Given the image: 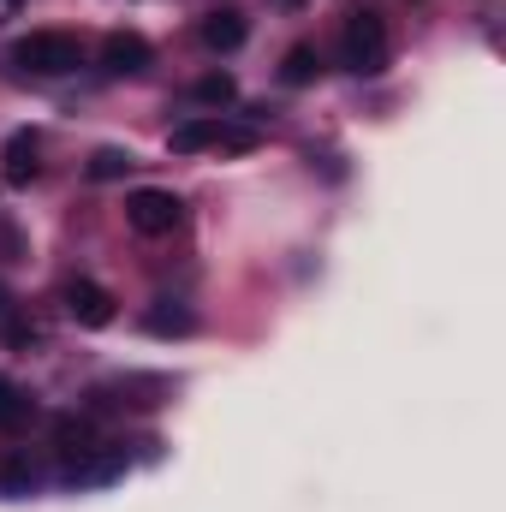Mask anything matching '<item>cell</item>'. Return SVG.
Segmentation results:
<instances>
[{
    "mask_svg": "<svg viewBox=\"0 0 506 512\" xmlns=\"http://www.w3.org/2000/svg\"><path fill=\"white\" fill-rule=\"evenodd\" d=\"M143 328H149L155 340H179V334L197 328V310H191L185 298H155V304L143 310Z\"/></svg>",
    "mask_w": 506,
    "mask_h": 512,
    "instance_id": "9c48e42d",
    "label": "cell"
},
{
    "mask_svg": "<svg viewBox=\"0 0 506 512\" xmlns=\"http://www.w3.org/2000/svg\"><path fill=\"white\" fill-rule=\"evenodd\" d=\"M0 483H6V495H30V489L42 483V471H36L30 459H12V465L0 471Z\"/></svg>",
    "mask_w": 506,
    "mask_h": 512,
    "instance_id": "5bb4252c",
    "label": "cell"
},
{
    "mask_svg": "<svg viewBox=\"0 0 506 512\" xmlns=\"http://www.w3.org/2000/svg\"><path fill=\"white\" fill-rule=\"evenodd\" d=\"M126 221H131V233H143V239H167V233L185 221V203H179L173 191L143 185V191H131L126 197Z\"/></svg>",
    "mask_w": 506,
    "mask_h": 512,
    "instance_id": "3957f363",
    "label": "cell"
},
{
    "mask_svg": "<svg viewBox=\"0 0 506 512\" xmlns=\"http://www.w3.org/2000/svg\"><path fill=\"white\" fill-rule=\"evenodd\" d=\"M12 66H24V72H36V78H66V72H78L84 66V42L78 36H66V30H36V36H24V42H12V54H6Z\"/></svg>",
    "mask_w": 506,
    "mask_h": 512,
    "instance_id": "6da1fadb",
    "label": "cell"
},
{
    "mask_svg": "<svg viewBox=\"0 0 506 512\" xmlns=\"http://www.w3.org/2000/svg\"><path fill=\"white\" fill-rule=\"evenodd\" d=\"M24 417H30V399H24V387L0 376V429H12V423H24Z\"/></svg>",
    "mask_w": 506,
    "mask_h": 512,
    "instance_id": "4fadbf2b",
    "label": "cell"
},
{
    "mask_svg": "<svg viewBox=\"0 0 506 512\" xmlns=\"http://www.w3.org/2000/svg\"><path fill=\"white\" fill-rule=\"evenodd\" d=\"M6 340H12V346H30V340H36V328H24V322H6Z\"/></svg>",
    "mask_w": 506,
    "mask_h": 512,
    "instance_id": "2e32d148",
    "label": "cell"
},
{
    "mask_svg": "<svg viewBox=\"0 0 506 512\" xmlns=\"http://www.w3.org/2000/svg\"><path fill=\"white\" fill-rule=\"evenodd\" d=\"M36 173H42V137H36V131H12L6 149H0V179H6L12 191H24Z\"/></svg>",
    "mask_w": 506,
    "mask_h": 512,
    "instance_id": "8992f818",
    "label": "cell"
},
{
    "mask_svg": "<svg viewBox=\"0 0 506 512\" xmlns=\"http://www.w3.org/2000/svg\"><path fill=\"white\" fill-rule=\"evenodd\" d=\"M84 173H90L96 185H114V179H126V173H131V155H126V149H96Z\"/></svg>",
    "mask_w": 506,
    "mask_h": 512,
    "instance_id": "7c38bea8",
    "label": "cell"
},
{
    "mask_svg": "<svg viewBox=\"0 0 506 512\" xmlns=\"http://www.w3.org/2000/svg\"><path fill=\"white\" fill-rule=\"evenodd\" d=\"M66 316L78 322V328H108L114 316H120V298L102 286V280H66Z\"/></svg>",
    "mask_w": 506,
    "mask_h": 512,
    "instance_id": "5b68a950",
    "label": "cell"
},
{
    "mask_svg": "<svg viewBox=\"0 0 506 512\" xmlns=\"http://www.w3.org/2000/svg\"><path fill=\"white\" fill-rule=\"evenodd\" d=\"M274 6H280V12H298V6H304V0H274Z\"/></svg>",
    "mask_w": 506,
    "mask_h": 512,
    "instance_id": "e0dca14e",
    "label": "cell"
},
{
    "mask_svg": "<svg viewBox=\"0 0 506 512\" xmlns=\"http://www.w3.org/2000/svg\"><path fill=\"white\" fill-rule=\"evenodd\" d=\"M316 72H322V54H316L310 42L286 48V60H280V84H286V90H304V84H316Z\"/></svg>",
    "mask_w": 506,
    "mask_h": 512,
    "instance_id": "30bf717a",
    "label": "cell"
},
{
    "mask_svg": "<svg viewBox=\"0 0 506 512\" xmlns=\"http://www.w3.org/2000/svg\"><path fill=\"white\" fill-rule=\"evenodd\" d=\"M0 316H6V292H0Z\"/></svg>",
    "mask_w": 506,
    "mask_h": 512,
    "instance_id": "ac0fdd59",
    "label": "cell"
},
{
    "mask_svg": "<svg viewBox=\"0 0 506 512\" xmlns=\"http://www.w3.org/2000/svg\"><path fill=\"white\" fill-rule=\"evenodd\" d=\"M256 137L239 126H227L221 114H197V120H185V126H173L167 137V149L173 155H197V149H251Z\"/></svg>",
    "mask_w": 506,
    "mask_h": 512,
    "instance_id": "277c9868",
    "label": "cell"
},
{
    "mask_svg": "<svg viewBox=\"0 0 506 512\" xmlns=\"http://www.w3.org/2000/svg\"><path fill=\"white\" fill-rule=\"evenodd\" d=\"M191 96H197L203 108H233V102H239V84H233L227 72H209V78L191 84Z\"/></svg>",
    "mask_w": 506,
    "mask_h": 512,
    "instance_id": "8fae6325",
    "label": "cell"
},
{
    "mask_svg": "<svg viewBox=\"0 0 506 512\" xmlns=\"http://www.w3.org/2000/svg\"><path fill=\"white\" fill-rule=\"evenodd\" d=\"M54 441H60V447L78 459V453H90V423H84V417H66V423L54 429Z\"/></svg>",
    "mask_w": 506,
    "mask_h": 512,
    "instance_id": "9a60e30c",
    "label": "cell"
},
{
    "mask_svg": "<svg viewBox=\"0 0 506 512\" xmlns=\"http://www.w3.org/2000/svg\"><path fill=\"white\" fill-rule=\"evenodd\" d=\"M387 54H393V42H387L381 12H352V18H346V36H340V60H346V72L376 78V72H387Z\"/></svg>",
    "mask_w": 506,
    "mask_h": 512,
    "instance_id": "7a4b0ae2",
    "label": "cell"
},
{
    "mask_svg": "<svg viewBox=\"0 0 506 512\" xmlns=\"http://www.w3.org/2000/svg\"><path fill=\"white\" fill-rule=\"evenodd\" d=\"M197 36H203V48H215V54H233V48H245L251 24H245V12H233V6H215V12L197 24Z\"/></svg>",
    "mask_w": 506,
    "mask_h": 512,
    "instance_id": "ba28073f",
    "label": "cell"
},
{
    "mask_svg": "<svg viewBox=\"0 0 506 512\" xmlns=\"http://www.w3.org/2000/svg\"><path fill=\"white\" fill-rule=\"evenodd\" d=\"M149 60H155V48H149L137 30H114V36L102 42V72H114V78H137V72H149Z\"/></svg>",
    "mask_w": 506,
    "mask_h": 512,
    "instance_id": "52a82bcc",
    "label": "cell"
}]
</instances>
